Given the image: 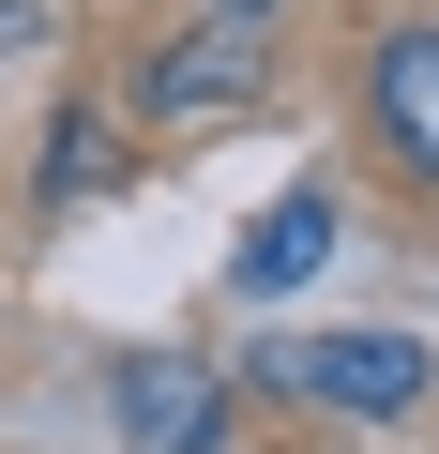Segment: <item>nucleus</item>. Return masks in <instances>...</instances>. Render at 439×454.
I'll list each match as a JSON object with an SVG mask.
<instances>
[{"mask_svg":"<svg viewBox=\"0 0 439 454\" xmlns=\"http://www.w3.org/2000/svg\"><path fill=\"white\" fill-rule=\"evenodd\" d=\"M31 31H46V0H0V61H16V46H31Z\"/></svg>","mask_w":439,"mask_h":454,"instance_id":"423d86ee","label":"nucleus"},{"mask_svg":"<svg viewBox=\"0 0 439 454\" xmlns=\"http://www.w3.org/2000/svg\"><path fill=\"white\" fill-rule=\"evenodd\" d=\"M212 16H258V31H273V16H288V0H212Z\"/></svg>","mask_w":439,"mask_h":454,"instance_id":"0eeeda50","label":"nucleus"},{"mask_svg":"<svg viewBox=\"0 0 439 454\" xmlns=\"http://www.w3.org/2000/svg\"><path fill=\"white\" fill-rule=\"evenodd\" d=\"M258 76H273V31H258V16H197V31H167V46H152L137 106H152V121H243V106H258Z\"/></svg>","mask_w":439,"mask_h":454,"instance_id":"f257e3e1","label":"nucleus"},{"mask_svg":"<svg viewBox=\"0 0 439 454\" xmlns=\"http://www.w3.org/2000/svg\"><path fill=\"white\" fill-rule=\"evenodd\" d=\"M273 379L318 394V409H349V424L424 409V348H409V333H303V348H273Z\"/></svg>","mask_w":439,"mask_h":454,"instance_id":"f03ea898","label":"nucleus"},{"mask_svg":"<svg viewBox=\"0 0 439 454\" xmlns=\"http://www.w3.org/2000/svg\"><path fill=\"white\" fill-rule=\"evenodd\" d=\"M212 424H228V379L212 364H122V439L137 454H197Z\"/></svg>","mask_w":439,"mask_h":454,"instance_id":"20e7f679","label":"nucleus"},{"mask_svg":"<svg viewBox=\"0 0 439 454\" xmlns=\"http://www.w3.org/2000/svg\"><path fill=\"white\" fill-rule=\"evenodd\" d=\"M364 106H379V152H394L409 182H439V31H379Z\"/></svg>","mask_w":439,"mask_h":454,"instance_id":"7ed1b4c3","label":"nucleus"},{"mask_svg":"<svg viewBox=\"0 0 439 454\" xmlns=\"http://www.w3.org/2000/svg\"><path fill=\"white\" fill-rule=\"evenodd\" d=\"M318 258H333V197L303 182V197H273V212H258V243H243V288H303Z\"/></svg>","mask_w":439,"mask_h":454,"instance_id":"39448f33","label":"nucleus"}]
</instances>
